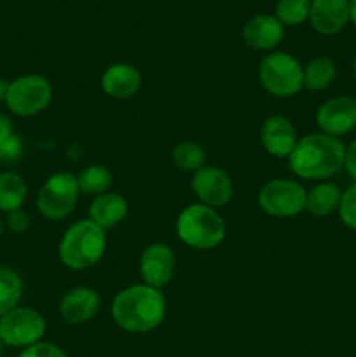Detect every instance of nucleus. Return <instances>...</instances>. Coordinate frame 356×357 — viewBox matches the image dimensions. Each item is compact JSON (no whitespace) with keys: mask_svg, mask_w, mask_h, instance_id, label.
Listing matches in <instances>:
<instances>
[{"mask_svg":"<svg viewBox=\"0 0 356 357\" xmlns=\"http://www.w3.org/2000/svg\"><path fill=\"white\" fill-rule=\"evenodd\" d=\"M45 321L37 310L28 307H14L0 316V340L7 347L27 349L42 342Z\"/></svg>","mask_w":356,"mask_h":357,"instance_id":"8","label":"nucleus"},{"mask_svg":"<svg viewBox=\"0 0 356 357\" xmlns=\"http://www.w3.org/2000/svg\"><path fill=\"white\" fill-rule=\"evenodd\" d=\"M166 300L159 289L147 284H135L122 289L112 302L115 324L129 333H149L163 323Z\"/></svg>","mask_w":356,"mask_h":357,"instance_id":"1","label":"nucleus"},{"mask_svg":"<svg viewBox=\"0 0 356 357\" xmlns=\"http://www.w3.org/2000/svg\"><path fill=\"white\" fill-rule=\"evenodd\" d=\"M342 192L334 183H318L306 194V211L314 216H328L339 209Z\"/></svg>","mask_w":356,"mask_h":357,"instance_id":"19","label":"nucleus"},{"mask_svg":"<svg viewBox=\"0 0 356 357\" xmlns=\"http://www.w3.org/2000/svg\"><path fill=\"white\" fill-rule=\"evenodd\" d=\"M349 2V21L356 26V0H348Z\"/></svg>","mask_w":356,"mask_h":357,"instance_id":"33","label":"nucleus"},{"mask_svg":"<svg viewBox=\"0 0 356 357\" xmlns=\"http://www.w3.org/2000/svg\"><path fill=\"white\" fill-rule=\"evenodd\" d=\"M52 98V87L45 77L30 73L21 75L9 84L6 105L17 117H34L47 108Z\"/></svg>","mask_w":356,"mask_h":357,"instance_id":"6","label":"nucleus"},{"mask_svg":"<svg viewBox=\"0 0 356 357\" xmlns=\"http://www.w3.org/2000/svg\"><path fill=\"white\" fill-rule=\"evenodd\" d=\"M344 167L353 180H356V142L349 143L344 153Z\"/></svg>","mask_w":356,"mask_h":357,"instance_id":"30","label":"nucleus"},{"mask_svg":"<svg viewBox=\"0 0 356 357\" xmlns=\"http://www.w3.org/2000/svg\"><path fill=\"white\" fill-rule=\"evenodd\" d=\"M100 309V296L94 289L79 286L66 293L59 303V314L70 324L87 323Z\"/></svg>","mask_w":356,"mask_h":357,"instance_id":"17","label":"nucleus"},{"mask_svg":"<svg viewBox=\"0 0 356 357\" xmlns=\"http://www.w3.org/2000/svg\"><path fill=\"white\" fill-rule=\"evenodd\" d=\"M77 183H79L80 192L91 195H101L110 188L112 185V173L101 164L96 166H87L86 169L80 171L77 176Z\"/></svg>","mask_w":356,"mask_h":357,"instance_id":"24","label":"nucleus"},{"mask_svg":"<svg viewBox=\"0 0 356 357\" xmlns=\"http://www.w3.org/2000/svg\"><path fill=\"white\" fill-rule=\"evenodd\" d=\"M23 295V282L16 271L0 267V316L13 310Z\"/></svg>","mask_w":356,"mask_h":357,"instance_id":"22","label":"nucleus"},{"mask_svg":"<svg viewBox=\"0 0 356 357\" xmlns=\"http://www.w3.org/2000/svg\"><path fill=\"white\" fill-rule=\"evenodd\" d=\"M346 149L342 142L323 132L299 139L290 153V169L304 180H327L344 167Z\"/></svg>","mask_w":356,"mask_h":357,"instance_id":"2","label":"nucleus"},{"mask_svg":"<svg viewBox=\"0 0 356 357\" xmlns=\"http://www.w3.org/2000/svg\"><path fill=\"white\" fill-rule=\"evenodd\" d=\"M258 80L272 96L288 98L304 87V68L288 52H271L258 65Z\"/></svg>","mask_w":356,"mask_h":357,"instance_id":"5","label":"nucleus"},{"mask_svg":"<svg viewBox=\"0 0 356 357\" xmlns=\"http://www.w3.org/2000/svg\"><path fill=\"white\" fill-rule=\"evenodd\" d=\"M142 86V75L129 63H114L101 75V89L115 100L135 96Z\"/></svg>","mask_w":356,"mask_h":357,"instance_id":"16","label":"nucleus"},{"mask_svg":"<svg viewBox=\"0 0 356 357\" xmlns=\"http://www.w3.org/2000/svg\"><path fill=\"white\" fill-rule=\"evenodd\" d=\"M285 35V26L274 14H257L243 26V40L255 51H271Z\"/></svg>","mask_w":356,"mask_h":357,"instance_id":"15","label":"nucleus"},{"mask_svg":"<svg viewBox=\"0 0 356 357\" xmlns=\"http://www.w3.org/2000/svg\"><path fill=\"white\" fill-rule=\"evenodd\" d=\"M9 80L0 79V103H6L7 98V91H9Z\"/></svg>","mask_w":356,"mask_h":357,"instance_id":"32","label":"nucleus"},{"mask_svg":"<svg viewBox=\"0 0 356 357\" xmlns=\"http://www.w3.org/2000/svg\"><path fill=\"white\" fill-rule=\"evenodd\" d=\"M105 246V230L89 218L80 220L63 234L59 243V260L72 271H84L100 261Z\"/></svg>","mask_w":356,"mask_h":357,"instance_id":"3","label":"nucleus"},{"mask_svg":"<svg viewBox=\"0 0 356 357\" xmlns=\"http://www.w3.org/2000/svg\"><path fill=\"white\" fill-rule=\"evenodd\" d=\"M311 0H278L276 14L283 26H297L309 20Z\"/></svg>","mask_w":356,"mask_h":357,"instance_id":"25","label":"nucleus"},{"mask_svg":"<svg viewBox=\"0 0 356 357\" xmlns=\"http://www.w3.org/2000/svg\"><path fill=\"white\" fill-rule=\"evenodd\" d=\"M353 73H355V79H356V58L355 61H353Z\"/></svg>","mask_w":356,"mask_h":357,"instance_id":"34","label":"nucleus"},{"mask_svg":"<svg viewBox=\"0 0 356 357\" xmlns=\"http://www.w3.org/2000/svg\"><path fill=\"white\" fill-rule=\"evenodd\" d=\"M173 164L181 171L187 173H198L206 166V155L201 145L194 142H181L171 152Z\"/></svg>","mask_w":356,"mask_h":357,"instance_id":"23","label":"nucleus"},{"mask_svg":"<svg viewBox=\"0 0 356 357\" xmlns=\"http://www.w3.org/2000/svg\"><path fill=\"white\" fill-rule=\"evenodd\" d=\"M2 232H3V222L2 218H0V236H2Z\"/></svg>","mask_w":356,"mask_h":357,"instance_id":"35","label":"nucleus"},{"mask_svg":"<svg viewBox=\"0 0 356 357\" xmlns=\"http://www.w3.org/2000/svg\"><path fill=\"white\" fill-rule=\"evenodd\" d=\"M307 190L293 180H271L258 192V206L262 211L278 218L295 216L306 209Z\"/></svg>","mask_w":356,"mask_h":357,"instance_id":"9","label":"nucleus"},{"mask_svg":"<svg viewBox=\"0 0 356 357\" xmlns=\"http://www.w3.org/2000/svg\"><path fill=\"white\" fill-rule=\"evenodd\" d=\"M260 142L265 152L272 157H290L297 145V131L292 122L283 115H272L262 124Z\"/></svg>","mask_w":356,"mask_h":357,"instance_id":"13","label":"nucleus"},{"mask_svg":"<svg viewBox=\"0 0 356 357\" xmlns=\"http://www.w3.org/2000/svg\"><path fill=\"white\" fill-rule=\"evenodd\" d=\"M79 183L72 173H56L45 180L37 194V208L44 218L58 222L73 211L79 199Z\"/></svg>","mask_w":356,"mask_h":357,"instance_id":"7","label":"nucleus"},{"mask_svg":"<svg viewBox=\"0 0 356 357\" xmlns=\"http://www.w3.org/2000/svg\"><path fill=\"white\" fill-rule=\"evenodd\" d=\"M316 124L323 135L344 136L356 129V100L349 96H337L325 101L316 114Z\"/></svg>","mask_w":356,"mask_h":357,"instance_id":"10","label":"nucleus"},{"mask_svg":"<svg viewBox=\"0 0 356 357\" xmlns=\"http://www.w3.org/2000/svg\"><path fill=\"white\" fill-rule=\"evenodd\" d=\"M27 194L28 187L21 174L14 171L0 173V211L13 213L21 209Z\"/></svg>","mask_w":356,"mask_h":357,"instance_id":"20","label":"nucleus"},{"mask_svg":"<svg viewBox=\"0 0 356 357\" xmlns=\"http://www.w3.org/2000/svg\"><path fill=\"white\" fill-rule=\"evenodd\" d=\"M140 274L143 284L161 289L171 281L175 274V255L170 246L154 243L145 248L140 258Z\"/></svg>","mask_w":356,"mask_h":357,"instance_id":"12","label":"nucleus"},{"mask_svg":"<svg viewBox=\"0 0 356 357\" xmlns=\"http://www.w3.org/2000/svg\"><path fill=\"white\" fill-rule=\"evenodd\" d=\"M126 215H128V202L119 194L105 192V194L96 195L89 206V220L103 230L121 223Z\"/></svg>","mask_w":356,"mask_h":357,"instance_id":"18","label":"nucleus"},{"mask_svg":"<svg viewBox=\"0 0 356 357\" xmlns=\"http://www.w3.org/2000/svg\"><path fill=\"white\" fill-rule=\"evenodd\" d=\"M23 139L21 136H17L16 132L6 138L3 142H0V162L3 164H14L21 159L23 155Z\"/></svg>","mask_w":356,"mask_h":357,"instance_id":"27","label":"nucleus"},{"mask_svg":"<svg viewBox=\"0 0 356 357\" xmlns=\"http://www.w3.org/2000/svg\"><path fill=\"white\" fill-rule=\"evenodd\" d=\"M20 357H68L63 349L58 345L49 344V342H38V344L30 345V347L23 349Z\"/></svg>","mask_w":356,"mask_h":357,"instance_id":"28","label":"nucleus"},{"mask_svg":"<svg viewBox=\"0 0 356 357\" xmlns=\"http://www.w3.org/2000/svg\"><path fill=\"white\" fill-rule=\"evenodd\" d=\"M177 234L194 250H213L225 237V223L216 209L205 204H191L178 215Z\"/></svg>","mask_w":356,"mask_h":357,"instance_id":"4","label":"nucleus"},{"mask_svg":"<svg viewBox=\"0 0 356 357\" xmlns=\"http://www.w3.org/2000/svg\"><path fill=\"white\" fill-rule=\"evenodd\" d=\"M192 188L201 204L213 209L225 206L234 195V185L229 174L213 166H205L198 173H194Z\"/></svg>","mask_w":356,"mask_h":357,"instance_id":"11","label":"nucleus"},{"mask_svg":"<svg viewBox=\"0 0 356 357\" xmlns=\"http://www.w3.org/2000/svg\"><path fill=\"white\" fill-rule=\"evenodd\" d=\"M7 227H9L10 232L14 234H21L24 230H28L30 227V216L23 211V209H16L13 213H7V220H6Z\"/></svg>","mask_w":356,"mask_h":357,"instance_id":"29","label":"nucleus"},{"mask_svg":"<svg viewBox=\"0 0 356 357\" xmlns=\"http://www.w3.org/2000/svg\"><path fill=\"white\" fill-rule=\"evenodd\" d=\"M339 216L348 229L356 230V183L342 192L341 204H339Z\"/></svg>","mask_w":356,"mask_h":357,"instance_id":"26","label":"nucleus"},{"mask_svg":"<svg viewBox=\"0 0 356 357\" xmlns=\"http://www.w3.org/2000/svg\"><path fill=\"white\" fill-rule=\"evenodd\" d=\"M2 351H3V342L0 340V354H2Z\"/></svg>","mask_w":356,"mask_h":357,"instance_id":"36","label":"nucleus"},{"mask_svg":"<svg viewBox=\"0 0 356 357\" xmlns=\"http://www.w3.org/2000/svg\"><path fill=\"white\" fill-rule=\"evenodd\" d=\"M337 77V66L327 56L311 59L304 68V89L323 91L332 86Z\"/></svg>","mask_w":356,"mask_h":357,"instance_id":"21","label":"nucleus"},{"mask_svg":"<svg viewBox=\"0 0 356 357\" xmlns=\"http://www.w3.org/2000/svg\"><path fill=\"white\" fill-rule=\"evenodd\" d=\"M311 26L321 35H335L349 23L348 0H311Z\"/></svg>","mask_w":356,"mask_h":357,"instance_id":"14","label":"nucleus"},{"mask_svg":"<svg viewBox=\"0 0 356 357\" xmlns=\"http://www.w3.org/2000/svg\"><path fill=\"white\" fill-rule=\"evenodd\" d=\"M13 132H14V129H13V122H10V119L7 117V115L0 114V142H3L6 138H9Z\"/></svg>","mask_w":356,"mask_h":357,"instance_id":"31","label":"nucleus"}]
</instances>
